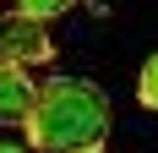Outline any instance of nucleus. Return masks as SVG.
<instances>
[{"instance_id": "nucleus-1", "label": "nucleus", "mask_w": 158, "mask_h": 153, "mask_svg": "<svg viewBox=\"0 0 158 153\" xmlns=\"http://www.w3.org/2000/svg\"><path fill=\"white\" fill-rule=\"evenodd\" d=\"M22 131H27L33 153H71L87 142H104L109 137V93L87 76H49V82H38V98H33Z\"/></svg>"}, {"instance_id": "nucleus-2", "label": "nucleus", "mask_w": 158, "mask_h": 153, "mask_svg": "<svg viewBox=\"0 0 158 153\" xmlns=\"http://www.w3.org/2000/svg\"><path fill=\"white\" fill-rule=\"evenodd\" d=\"M0 60H11V66H44V60H55L49 28L38 16H27V11L0 16Z\"/></svg>"}, {"instance_id": "nucleus-3", "label": "nucleus", "mask_w": 158, "mask_h": 153, "mask_svg": "<svg viewBox=\"0 0 158 153\" xmlns=\"http://www.w3.org/2000/svg\"><path fill=\"white\" fill-rule=\"evenodd\" d=\"M33 98H38V82L27 76V66L0 60V126H22Z\"/></svg>"}, {"instance_id": "nucleus-4", "label": "nucleus", "mask_w": 158, "mask_h": 153, "mask_svg": "<svg viewBox=\"0 0 158 153\" xmlns=\"http://www.w3.org/2000/svg\"><path fill=\"white\" fill-rule=\"evenodd\" d=\"M136 104H142V109H158V55L142 66V76H136Z\"/></svg>"}, {"instance_id": "nucleus-5", "label": "nucleus", "mask_w": 158, "mask_h": 153, "mask_svg": "<svg viewBox=\"0 0 158 153\" xmlns=\"http://www.w3.org/2000/svg\"><path fill=\"white\" fill-rule=\"evenodd\" d=\"M71 6H77V0H16V11L38 16V22H49V16H65Z\"/></svg>"}, {"instance_id": "nucleus-6", "label": "nucleus", "mask_w": 158, "mask_h": 153, "mask_svg": "<svg viewBox=\"0 0 158 153\" xmlns=\"http://www.w3.org/2000/svg\"><path fill=\"white\" fill-rule=\"evenodd\" d=\"M0 153H33V148H22V142H0Z\"/></svg>"}, {"instance_id": "nucleus-7", "label": "nucleus", "mask_w": 158, "mask_h": 153, "mask_svg": "<svg viewBox=\"0 0 158 153\" xmlns=\"http://www.w3.org/2000/svg\"><path fill=\"white\" fill-rule=\"evenodd\" d=\"M71 153H109L104 142H87V148H71Z\"/></svg>"}]
</instances>
